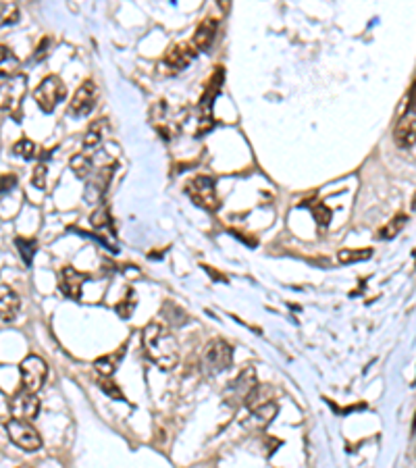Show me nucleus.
I'll return each mask as SVG.
<instances>
[{
	"instance_id": "423d86ee",
	"label": "nucleus",
	"mask_w": 416,
	"mask_h": 468,
	"mask_svg": "<svg viewBox=\"0 0 416 468\" xmlns=\"http://www.w3.org/2000/svg\"><path fill=\"white\" fill-rule=\"evenodd\" d=\"M258 385V377H256V370L252 366H248L246 370H242L227 387V392H225V400L227 404L231 406H240L244 404L246 406V400L250 398V394L256 389Z\"/></svg>"
},
{
	"instance_id": "72a5a7b5",
	"label": "nucleus",
	"mask_w": 416,
	"mask_h": 468,
	"mask_svg": "<svg viewBox=\"0 0 416 468\" xmlns=\"http://www.w3.org/2000/svg\"><path fill=\"white\" fill-rule=\"evenodd\" d=\"M412 109H414V115H416V88H414V102H412Z\"/></svg>"
},
{
	"instance_id": "c85d7f7f",
	"label": "nucleus",
	"mask_w": 416,
	"mask_h": 468,
	"mask_svg": "<svg viewBox=\"0 0 416 468\" xmlns=\"http://www.w3.org/2000/svg\"><path fill=\"white\" fill-rule=\"evenodd\" d=\"M90 223H92V227H96V229L108 227V225H111V214H108V208H106V206H100L96 212H92Z\"/></svg>"
},
{
	"instance_id": "dca6fc26",
	"label": "nucleus",
	"mask_w": 416,
	"mask_h": 468,
	"mask_svg": "<svg viewBox=\"0 0 416 468\" xmlns=\"http://www.w3.org/2000/svg\"><path fill=\"white\" fill-rule=\"evenodd\" d=\"M217 27H219V23H217L215 19H204V21L198 25V30H196V34H194V38H192L194 48L200 50V52H204V50L211 48L213 42H215V38H217Z\"/></svg>"
},
{
	"instance_id": "f03ea898",
	"label": "nucleus",
	"mask_w": 416,
	"mask_h": 468,
	"mask_svg": "<svg viewBox=\"0 0 416 468\" xmlns=\"http://www.w3.org/2000/svg\"><path fill=\"white\" fill-rule=\"evenodd\" d=\"M67 96V86L62 84V80L58 75H48L40 82V86L34 92L36 104L40 107L42 113H52L56 109L58 102H62Z\"/></svg>"
},
{
	"instance_id": "a211bd4d",
	"label": "nucleus",
	"mask_w": 416,
	"mask_h": 468,
	"mask_svg": "<svg viewBox=\"0 0 416 468\" xmlns=\"http://www.w3.org/2000/svg\"><path fill=\"white\" fill-rule=\"evenodd\" d=\"M19 67H21L19 56L9 46H0V77L9 80V77L19 75Z\"/></svg>"
},
{
	"instance_id": "393cba45",
	"label": "nucleus",
	"mask_w": 416,
	"mask_h": 468,
	"mask_svg": "<svg viewBox=\"0 0 416 468\" xmlns=\"http://www.w3.org/2000/svg\"><path fill=\"white\" fill-rule=\"evenodd\" d=\"M17 19H19V9L15 5H9V3L0 5V25L15 23Z\"/></svg>"
},
{
	"instance_id": "bb28decb",
	"label": "nucleus",
	"mask_w": 416,
	"mask_h": 468,
	"mask_svg": "<svg viewBox=\"0 0 416 468\" xmlns=\"http://www.w3.org/2000/svg\"><path fill=\"white\" fill-rule=\"evenodd\" d=\"M94 368L98 370V375H102L104 379H111L113 377V372H115V358L111 356H102V358H98L96 362H94Z\"/></svg>"
},
{
	"instance_id": "412c9836",
	"label": "nucleus",
	"mask_w": 416,
	"mask_h": 468,
	"mask_svg": "<svg viewBox=\"0 0 416 468\" xmlns=\"http://www.w3.org/2000/svg\"><path fill=\"white\" fill-rule=\"evenodd\" d=\"M373 256L371 248H362V250H339L337 252V260L341 265H352V263H362L369 260Z\"/></svg>"
},
{
	"instance_id": "ddd939ff",
	"label": "nucleus",
	"mask_w": 416,
	"mask_h": 468,
	"mask_svg": "<svg viewBox=\"0 0 416 468\" xmlns=\"http://www.w3.org/2000/svg\"><path fill=\"white\" fill-rule=\"evenodd\" d=\"M196 54H198V50L194 48L192 42H177L175 46H171V48L167 50L165 63H167L169 67L181 71V69H185V67L196 58Z\"/></svg>"
},
{
	"instance_id": "6ab92c4d",
	"label": "nucleus",
	"mask_w": 416,
	"mask_h": 468,
	"mask_svg": "<svg viewBox=\"0 0 416 468\" xmlns=\"http://www.w3.org/2000/svg\"><path fill=\"white\" fill-rule=\"evenodd\" d=\"M106 127H108V123H106L104 117H102V119H96V121L90 125V129L86 131V135H84V148H86V150H94V148L102 142Z\"/></svg>"
},
{
	"instance_id": "c9c22d12",
	"label": "nucleus",
	"mask_w": 416,
	"mask_h": 468,
	"mask_svg": "<svg viewBox=\"0 0 416 468\" xmlns=\"http://www.w3.org/2000/svg\"><path fill=\"white\" fill-rule=\"evenodd\" d=\"M17 468H32V466H17Z\"/></svg>"
},
{
	"instance_id": "9b49d317",
	"label": "nucleus",
	"mask_w": 416,
	"mask_h": 468,
	"mask_svg": "<svg viewBox=\"0 0 416 468\" xmlns=\"http://www.w3.org/2000/svg\"><path fill=\"white\" fill-rule=\"evenodd\" d=\"M277 412H279V406H277L275 402H266V404L254 406V408H250V414H248L244 427L252 429V431H260V429H264V427H268L273 423Z\"/></svg>"
},
{
	"instance_id": "f3484780",
	"label": "nucleus",
	"mask_w": 416,
	"mask_h": 468,
	"mask_svg": "<svg viewBox=\"0 0 416 468\" xmlns=\"http://www.w3.org/2000/svg\"><path fill=\"white\" fill-rule=\"evenodd\" d=\"M21 300L9 285H0V321H13L19 312Z\"/></svg>"
},
{
	"instance_id": "473e14b6",
	"label": "nucleus",
	"mask_w": 416,
	"mask_h": 468,
	"mask_svg": "<svg viewBox=\"0 0 416 468\" xmlns=\"http://www.w3.org/2000/svg\"><path fill=\"white\" fill-rule=\"evenodd\" d=\"M48 44H50V38H44V42H40V46H38V50H36V52H38V54H36V58H38V60H40V58H44V56L48 54V52H46Z\"/></svg>"
},
{
	"instance_id": "cd10ccee",
	"label": "nucleus",
	"mask_w": 416,
	"mask_h": 468,
	"mask_svg": "<svg viewBox=\"0 0 416 468\" xmlns=\"http://www.w3.org/2000/svg\"><path fill=\"white\" fill-rule=\"evenodd\" d=\"M133 308H135V293H133V289H127V300L123 298L117 304V312H119L123 319H127L131 312H133Z\"/></svg>"
},
{
	"instance_id": "2f4dec72",
	"label": "nucleus",
	"mask_w": 416,
	"mask_h": 468,
	"mask_svg": "<svg viewBox=\"0 0 416 468\" xmlns=\"http://www.w3.org/2000/svg\"><path fill=\"white\" fill-rule=\"evenodd\" d=\"M17 183V177L11 173V175H3L0 177V192H7V190H13Z\"/></svg>"
},
{
	"instance_id": "a878e982",
	"label": "nucleus",
	"mask_w": 416,
	"mask_h": 468,
	"mask_svg": "<svg viewBox=\"0 0 416 468\" xmlns=\"http://www.w3.org/2000/svg\"><path fill=\"white\" fill-rule=\"evenodd\" d=\"M312 216L316 219V223L321 227H327L331 223V208L325 206L323 202H316V204H312Z\"/></svg>"
},
{
	"instance_id": "4468645a",
	"label": "nucleus",
	"mask_w": 416,
	"mask_h": 468,
	"mask_svg": "<svg viewBox=\"0 0 416 468\" xmlns=\"http://www.w3.org/2000/svg\"><path fill=\"white\" fill-rule=\"evenodd\" d=\"M393 142L400 148H412L416 144V115L408 113L404 115L393 131Z\"/></svg>"
},
{
	"instance_id": "b1692460",
	"label": "nucleus",
	"mask_w": 416,
	"mask_h": 468,
	"mask_svg": "<svg viewBox=\"0 0 416 468\" xmlns=\"http://www.w3.org/2000/svg\"><path fill=\"white\" fill-rule=\"evenodd\" d=\"M15 246L19 248V254H21V258H23V263L25 265H32V260H34V254H36V240H30V238H17L15 240Z\"/></svg>"
},
{
	"instance_id": "7ed1b4c3",
	"label": "nucleus",
	"mask_w": 416,
	"mask_h": 468,
	"mask_svg": "<svg viewBox=\"0 0 416 468\" xmlns=\"http://www.w3.org/2000/svg\"><path fill=\"white\" fill-rule=\"evenodd\" d=\"M233 362V348L229 342L225 339H213L211 344H208L204 348V354H202V366L206 372H223L231 366Z\"/></svg>"
},
{
	"instance_id": "7c9ffc66",
	"label": "nucleus",
	"mask_w": 416,
	"mask_h": 468,
	"mask_svg": "<svg viewBox=\"0 0 416 468\" xmlns=\"http://www.w3.org/2000/svg\"><path fill=\"white\" fill-rule=\"evenodd\" d=\"M46 173H48V169H46V165H44V163L36 165L32 181H34V186H36L38 190H44V188H46Z\"/></svg>"
},
{
	"instance_id": "39448f33",
	"label": "nucleus",
	"mask_w": 416,
	"mask_h": 468,
	"mask_svg": "<svg viewBox=\"0 0 416 468\" xmlns=\"http://www.w3.org/2000/svg\"><path fill=\"white\" fill-rule=\"evenodd\" d=\"M19 375H21V389L30 394H36L38 389H42L46 377H48V364L40 356H25L19 364Z\"/></svg>"
},
{
	"instance_id": "aec40b11",
	"label": "nucleus",
	"mask_w": 416,
	"mask_h": 468,
	"mask_svg": "<svg viewBox=\"0 0 416 468\" xmlns=\"http://www.w3.org/2000/svg\"><path fill=\"white\" fill-rule=\"evenodd\" d=\"M71 171L76 173V177L86 179L92 175V152H82L76 154L71 159Z\"/></svg>"
},
{
	"instance_id": "0eeeda50",
	"label": "nucleus",
	"mask_w": 416,
	"mask_h": 468,
	"mask_svg": "<svg viewBox=\"0 0 416 468\" xmlns=\"http://www.w3.org/2000/svg\"><path fill=\"white\" fill-rule=\"evenodd\" d=\"M5 429H7L9 439H11L17 447L25 449V452H38V449L42 447V437L38 435V431L34 429V425H30L27 421L11 419V421L5 425Z\"/></svg>"
},
{
	"instance_id": "f257e3e1",
	"label": "nucleus",
	"mask_w": 416,
	"mask_h": 468,
	"mask_svg": "<svg viewBox=\"0 0 416 468\" xmlns=\"http://www.w3.org/2000/svg\"><path fill=\"white\" fill-rule=\"evenodd\" d=\"M142 350L163 370H171L179 362V344L171 329L161 321H150L144 327Z\"/></svg>"
},
{
	"instance_id": "4be33fe9",
	"label": "nucleus",
	"mask_w": 416,
	"mask_h": 468,
	"mask_svg": "<svg viewBox=\"0 0 416 468\" xmlns=\"http://www.w3.org/2000/svg\"><path fill=\"white\" fill-rule=\"evenodd\" d=\"M13 154L19 156V159H23V161H32V159H36L38 148H36V144L30 137H21L19 142H15Z\"/></svg>"
},
{
	"instance_id": "f704fd0d",
	"label": "nucleus",
	"mask_w": 416,
	"mask_h": 468,
	"mask_svg": "<svg viewBox=\"0 0 416 468\" xmlns=\"http://www.w3.org/2000/svg\"><path fill=\"white\" fill-rule=\"evenodd\" d=\"M412 210H416V194H414V198H412Z\"/></svg>"
},
{
	"instance_id": "2eb2a0df",
	"label": "nucleus",
	"mask_w": 416,
	"mask_h": 468,
	"mask_svg": "<svg viewBox=\"0 0 416 468\" xmlns=\"http://www.w3.org/2000/svg\"><path fill=\"white\" fill-rule=\"evenodd\" d=\"M223 84H225V69H223V67H217V69H215V73H213V77H211V80H208V84H206V92H204V96H202V100H200V111H202L204 115H211L213 100L219 96V92H221V88H223Z\"/></svg>"
},
{
	"instance_id": "20e7f679",
	"label": "nucleus",
	"mask_w": 416,
	"mask_h": 468,
	"mask_svg": "<svg viewBox=\"0 0 416 468\" xmlns=\"http://www.w3.org/2000/svg\"><path fill=\"white\" fill-rule=\"evenodd\" d=\"M185 190H187V196L192 198V202H194L196 206L204 208V210L215 212V210L221 206L213 177H208V175H198V177H194V179L187 183Z\"/></svg>"
},
{
	"instance_id": "f8f14e48",
	"label": "nucleus",
	"mask_w": 416,
	"mask_h": 468,
	"mask_svg": "<svg viewBox=\"0 0 416 468\" xmlns=\"http://www.w3.org/2000/svg\"><path fill=\"white\" fill-rule=\"evenodd\" d=\"M84 283H86V275L80 273L78 269H73V267H65V269L60 271V291H62L67 298L80 300V298H82Z\"/></svg>"
},
{
	"instance_id": "9d476101",
	"label": "nucleus",
	"mask_w": 416,
	"mask_h": 468,
	"mask_svg": "<svg viewBox=\"0 0 416 468\" xmlns=\"http://www.w3.org/2000/svg\"><path fill=\"white\" fill-rule=\"evenodd\" d=\"M94 104H96V84L92 80H86L78 88V92H76V96L71 100V107H69V111H71L76 117H88L92 113Z\"/></svg>"
},
{
	"instance_id": "5701e85b",
	"label": "nucleus",
	"mask_w": 416,
	"mask_h": 468,
	"mask_svg": "<svg viewBox=\"0 0 416 468\" xmlns=\"http://www.w3.org/2000/svg\"><path fill=\"white\" fill-rule=\"evenodd\" d=\"M406 214H397L395 219H391V223H387L381 231H379V238L381 240H391V238H395L397 233L404 229V225H406Z\"/></svg>"
},
{
	"instance_id": "1a4fd4ad",
	"label": "nucleus",
	"mask_w": 416,
	"mask_h": 468,
	"mask_svg": "<svg viewBox=\"0 0 416 468\" xmlns=\"http://www.w3.org/2000/svg\"><path fill=\"white\" fill-rule=\"evenodd\" d=\"M9 410H11V416L17 419V421H32L38 416L40 412V400L36 398V394H30L25 392V389H21V392H17L11 402H9Z\"/></svg>"
},
{
	"instance_id": "c756f323",
	"label": "nucleus",
	"mask_w": 416,
	"mask_h": 468,
	"mask_svg": "<svg viewBox=\"0 0 416 468\" xmlns=\"http://www.w3.org/2000/svg\"><path fill=\"white\" fill-rule=\"evenodd\" d=\"M100 387H102V392H104L108 398H113V400H117V402H125V396L121 394V389H119L113 381L104 379V381L100 383Z\"/></svg>"
},
{
	"instance_id": "6e6552de",
	"label": "nucleus",
	"mask_w": 416,
	"mask_h": 468,
	"mask_svg": "<svg viewBox=\"0 0 416 468\" xmlns=\"http://www.w3.org/2000/svg\"><path fill=\"white\" fill-rule=\"evenodd\" d=\"M27 92V77L25 75H15L9 77L3 84H0V111H15L19 109L23 96Z\"/></svg>"
}]
</instances>
